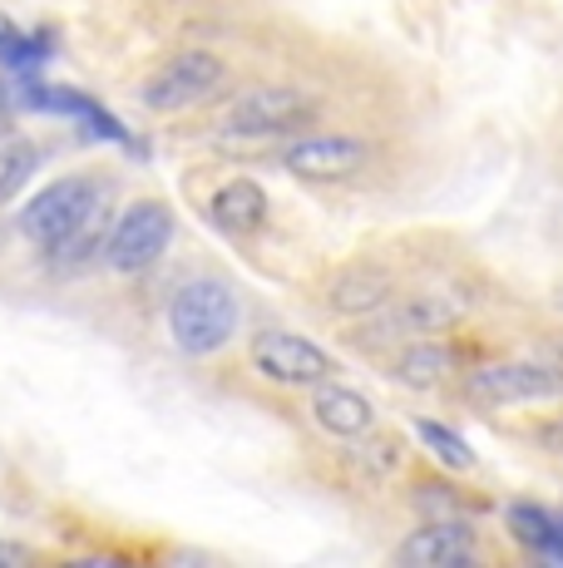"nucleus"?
I'll return each instance as SVG.
<instances>
[{"label": "nucleus", "instance_id": "20e7f679", "mask_svg": "<svg viewBox=\"0 0 563 568\" xmlns=\"http://www.w3.org/2000/svg\"><path fill=\"white\" fill-rule=\"evenodd\" d=\"M227 80L223 54L213 50H178L139 84V100L149 114H183V109L203 104L208 94H218Z\"/></svg>", "mask_w": 563, "mask_h": 568}, {"label": "nucleus", "instance_id": "7ed1b4c3", "mask_svg": "<svg viewBox=\"0 0 563 568\" xmlns=\"http://www.w3.org/2000/svg\"><path fill=\"white\" fill-rule=\"evenodd\" d=\"M321 104L301 90L287 84H257V90L237 94L223 114V134L227 139H282V134H307L317 124Z\"/></svg>", "mask_w": 563, "mask_h": 568}, {"label": "nucleus", "instance_id": "9b49d317", "mask_svg": "<svg viewBox=\"0 0 563 568\" xmlns=\"http://www.w3.org/2000/svg\"><path fill=\"white\" fill-rule=\"evenodd\" d=\"M396 297V277L376 262H351L327 282V307L337 316H371Z\"/></svg>", "mask_w": 563, "mask_h": 568}, {"label": "nucleus", "instance_id": "aec40b11", "mask_svg": "<svg viewBox=\"0 0 563 568\" xmlns=\"http://www.w3.org/2000/svg\"><path fill=\"white\" fill-rule=\"evenodd\" d=\"M539 445H544L549 455H559V460H563V415H554V420L539 425Z\"/></svg>", "mask_w": 563, "mask_h": 568}, {"label": "nucleus", "instance_id": "4be33fe9", "mask_svg": "<svg viewBox=\"0 0 563 568\" xmlns=\"http://www.w3.org/2000/svg\"><path fill=\"white\" fill-rule=\"evenodd\" d=\"M554 519H559V539H554V549H549V559L563 564V515H554Z\"/></svg>", "mask_w": 563, "mask_h": 568}, {"label": "nucleus", "instance_id": "6ab92c4d", "mask_svg": "<svg viewBox=\"0 0 563 568\" xmlns=\"http://www.w3.org/2000/svg\"><path fill=\"white\" fill-rule=\"evenodd\" d=\"M30 564H40V554L30 549V544H20V539H0V568H30Z\"/></svg>", "mask_w": 563, "mask_h": 568}, {"label": "nucleus", "instance_id": "412c9836", "mask_svg": "<svg viewBox=\"0 0 563 568\" xmlns=\"http://www.w3.org/2000/svg\"><path fill=\"white\" fill-rule=\"evenodd\" d=\"M16 109H20L16 90H10V84L0 80V134H10V124H16Z\"/></svg>", "mask_w": 563, "mask_h": 568}, {"label": "nucleus", "instance_id": "f257e3e1", "mask_svg": "<svg viewBox=\"0 0 563 568\" xmlns=\"http://www.w3.org/2000/svg\"><path fill=\"white\" fill-rule=\"evenodd\" d=\"M110 203L114 189L90 173H70L55 179L20 207V233L45 253L55 272H84L94 253H104V233H110Z\"/></svg>", "mask_w": 563, "mask_h": 568}, {"label": "nucleus", "instance_id": "f3484780", "mask_svg": "<svg viewBox=\"0 0 563 568\" xmlns=\"http://www.w3.org/2000/svg\"><path fill=\"white\" fill-rule=\"evenodd\" d=\"M40 173V149L30 139H6L0 144V207L16 193H25V183Z\"/></svg>", "mask_w": 563, "mask_h": 568}, {"label": "nucleus", "instance_id": "4468645a", "mask_svg": "<svg viewBox=\"0 0 563 568\" xmlns=\"http://www.w3.org/2000/svg\"><path fill=\"white\" fill-rule=\"evenodd\" d=\"M450 371H454V352L450 346H440V342H410L406 352L391 362V376L400 381V386H410V390L446 386Z\"/></svg>", "mask_w": 563, "mask_h": 568}, {"label": "nucleus", "instance_id": "f8f14e48", "mask_svg": "<svg viewBox=\"0 0 563 568\" xmlns=\"http://www.w3.org/2000/svg\"><path fill=\"white\" fill-rule=\"evenodd\" d=\"M307 410H311V420H317V430L337 435V440H361L366 430H376V406L361 396V390L337 386V376L321 381Z\"/></svg>", "mask_w": 563, "mask_h": 568}, {"label": "nucleus", "instance_id": "39448f33", "mask_svg": "<svg viewBox=\"0 0 563 568\" xmlns=\"http://www.w3.org/2000/svg\"><path fill=\"white\" fill-rule=\"evenodd\" d=\"M168 243H173V213H168V203L139 199V203H129L124 213L110 223L100 257L110 262L119 277H139V272H149L158 257L168 253Z\"/></svg>", "mask_w": 563, "mask_h": 568}, {"label": "nucleus", "instance_id": "1a4fd4ad", "mask_svg": "<svg viewBox=\"0 0 563 568\" xmlns=\"http://www.w3.org/2000/svg\"><path fill=\"white\" fill-rule=\"evenodd\" d=\"M464 316V302L450 297V292H416V297H391L386 307L371 312L366 332L371 342H391V336H436V332H450L460 326Z\"/></svg>", "mask_w": 563, "mask_h": 568}, {"label": "nucleus", "instance_id": "6e6552de", "mask_svg": "<svg viewBox=\"0 0 563 568\" xmlns=\"http://www.w3.org/2000/svg\"><path fill=\"white\" fill-rule=\"evenodd\" d=\"M371 163V144L356 134H307L282 149V169L307 183H341Z\"/></svg>", "mask_w": 563, "mask_h": 568}, {"label": "nucleus", "instance_id": "a211bd4d", "mask_svg": "<svg viewBox=\"0 0 563 568\" xmlns=\"http://www.w3.org/2000/svg\"><path fill=\"white\" fill-rule=\"evenodd\" d=\"M416 435L440 465L454 469V475L474 469V450H470V440H464L460 430H450V425H440V420H416Z\"/></svg>", "mask_w": 563, "mask_h": 568}, {"label": "nucleus", "instance_id": "2eb2a0df", "mask_svg": "<svg viewBox=\"0 0 563 568\" xmlns=\"http://www.w3.org/2000/svg\"><path fill=\"white\" fill-rule=\"evenodd\" d=\"M60 36L55 30H20L16 20L0 16V70H16V74H35L45 60H55Z\"/></svg>", "mask_w": 563, "mask_h": 568}, {"label": "nucleus", "instance_id": "0eeeda50", "mask_svg": "<svg viewBox=\"0 0 563 568\" xmlns=\"http://www.w3.org/2000/svg\"><path fill=\"white\" fill-rule=\"evenodd\" d=\"M464 396L474 406H519V400L563 396V371L549 362H490L464 376Z\"/></svg>", "mask_w": 563, "mask_h": 568}, {"label": "nucleus", "instance_id": "423d86ee", "mask_svg": "<svg viewBox=\"0 0 563 568\" xmlns=\"http://www.w3.org/2000/svg\"><path fill=\"white\" fill-rule=\"evenodd\" d=\"M253 371L273 386L287 390H317L321 381L337 376V362L331 352H321L317 342L297 332H257L253 336Z\"/></svg>", "mask_w": 563, "mask_h": 568}, {"label": "nucleus", "instance_id": "dca6fc26", "mask_svg": "<svg viewBox=\"0 0 563 568\" xmlns=\"http://www.w3.org/2000/svg\"><path fill=\"white\" fill-rule=\"evenodd\" d=\"M504 524H509V534H514V544H524L529 554H549L559 539V519L539 505H509Z\"/></svg>", "mask_w": 563, "mask_h": 568}, {"label": "nucleus", "instance_id": "ddd939ff", "mask_svg": "<svg viewBox=\"0 0 563 568\" xmlns=\"http://www.w3.org/2000/svg\"><path fill=\"white\" fill-rule=\"evenodd\" d=\"M267 213H273V203H267V189L257 179H227L208 199V217L233 237H253L267 223Z\"/></svg>", "mask_w": 563, "mask_h": 568}, {"label": "nucleus", "instance_id": "9d476101", "mask_svg": "<svg viewBox=\"0 0 563 568\" xmlns=\"http://www.w3.org/2000/svg\"><path fill=\"white\" fill-rule=\"evenodd\" d=\"M396 564L416 568H464L474 564V534L460 519H436L416 529L406 544H396Z\"/></svg>", "mask_w": 563, "mask_h": 568}, {"label": "nucleus", "instance_id": "f03ea898", "mask_svg": "<svg viewBox=\"0 0 563 568\" xmlns=\"http://www.w3.org/2000/svg\"><path fill=\"white\" fill-rule=\"evenodd\" d=\"M237 332V297L223 277H188L168 297V336L183 356H213Z\"/></svg>", "mask_w": 563, "mask_h": 568}]
</instances>
